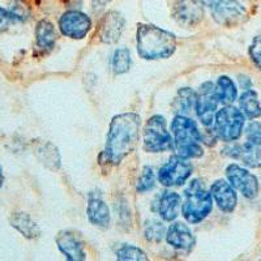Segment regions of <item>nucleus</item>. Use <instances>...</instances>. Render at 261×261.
Listing matches in <instances>:
<instances>
[{
  "mask_svg": "<svg viewBox=\"0 0 261 261\" xmlns=\"http://www.w3.org/2000/svg\"><path fill=\"white\" fill-rule=\"evenodd\" d=\"M141 119L137 114L125 113L114 116L107 132L105 154L110 162H122L136 149L140 139Z\"/></svg>",
  "mask_w": 261,
  "mask_h": 261,
  "instance_id": "1",
  "label": "nucleus"
},
{
  "mask_svg": "<svg viewBox=\"0 0 261 261\" xmlns=\"http://www.w3.org/2000/svg\"><path fill=\"white\" fill-rule=\"evenodd\" d=\"M137 53L146 60L166 59L176 48V38L172 33L154 25L140 24L136 33Z\"/></svg>",
  "mask_w": 261,
  "mask_h": 261,
  "instance_id": "2",
  "label": "nucleus"
},
{
  "mask_svg": "<svg viewBox=\"0 0 261 261\" xmlns=\"http://www.w3.org/2000/svg\"><path fill=\"white\" fill-rule=\"evenodd\" d=\"M175 136V146L183 158H197L204 154L201 148V135L195 122L184 115H176L171 124Z\"/></svg>",
  "mask_w": 261,
  "mask_h": 261,
  "instance_id": "3",
  "label": "nucleus"
},
{
  "mask_svg": "<svg viewBox=\"0 0 261 261\" xmlns=\"http://www.w3.org/2000/svg\"><path fill=\"white\" fill-rule=\"evenodd\" d=\"M183 216L190 223H199L204 221L212 212V193L205 190L200 180H192L184 191Z\"/></svg>",
  "mask_w": 261,
  "mask_h": 261,
  "instance_id": "4",
  "label": "nucleus"
},
{
  "mask_svg": "<svg viewBox=\"0 0 261 261\" xmlns=\"http://www.w3.org/2000/svg\"><path fill=\"white\" fill-rule=\"evenodd\" d=\"M246 139L247 141L242 145L226 149V154L241 160L248 167L261 169V123H249L246 129Z\"/></svg>",
  "mask_w": 261,
  "mask_h": 261,
  "instance_id": "5",
  "label": "nucleus"
},
{
  "mask_svg": "<svg viewBox=\"0 0 261 261\" xmlns=\"http://www.w3.org/2000/svg\"><path fill=\"white\" fill-rule=\"evenodd\" d=\"M244 114L242 110L234 106L226 105L216 114V124L214 130L217 136L223 141H235L241 137L244 127Z\"/></svg>",
  "mask_w": 261,
  "mask_h": 261,
  "instance_id": "6",
  "label": "nucleus"
},
{
  "mask_svg": "<svg viewBox=\"0 0 261 261\" xmlns=\"http://www.w3.org/2000/svg\"><path fill=\"white\" fill-rule=\"evenodd\" d=\"M172 143L165 118L162 115L151 116L144 128V149L149 153H160L172 149Z\"/></svg>",
  "mask_w": 261,
  "mask_h": 261,
  "instance_id": "7",
  "label": "nucleus"
},
{
  "mask_svg": "<svg viewBox=\"0 0 261 261\" xmlns=\"http://www.w3.org/2000/svg\"><path fill=\"white\" fill-rule=\"evenodd\" d=\"M192 174V166L180 155H172L158 171V180L166 187L181 186Z\"/></svg>",
  "mask_w": 261,
  "mask_h": 261,
  "instance_id": "8",
  "label": "nucleus"
},
{
  "mask_svg": "<svg viewBox=\"0 0 261 261\" xmlns=\"http://www.w3.org/2000/svg\"><path fill=\"white\" fill-rule=\"evenodd\" d=\"M212 16L217 24L232 27L247 17V11L238 0H216L212 4Z\"/></svg>",
  "mask_w": 261,
  "mask_h": 261,
  "instance_id": "9",
  "label": "nucleus"
},
{
  "mask_svg": "<svg viewBox=\"0 0 261 261\" xmlns=\"http://www.w3.org/2000/svg\"><path fill=\"white\" fill-rule=\"evenodd\" d=\"M228 181L247 199H255L258 193V180L252 172L239 165H230L226 170Z\"/></svg>",
  "mask_w": 261,
  "mask_h": 261,
  "instance_id": "10",
  "label": "nucleus"
},
{
  "mask_svg": "<svg viewBox=\"0 0 261 261\" xmlns=\"http://www.w3.org/2000/svg\"><path fill=\"white\" fill-rule=\"evenodd\" d=\"M60 32L65 37L73 39H81L89 33L92 28V20L85 13L79 11H68L63 13L59 18Z\"/></svg>",
  "mask_w": 261,
  "mask_h": 261,
  "instance_id": "11",
  "label": "nucleus"
},
{
  "mask_svg": "<svg viewBox=\"0 0 261 261\" xmlns=\"http://www.w3.org/2000/svg\"><path fill=\"white\" fill-rule=\"evenodd\" d=\"M217 103L218 99L214 93L213 84H202L200 86V94L197 95V101H196V110H197V116L205 127H209L213 123Z\"/></svg>",
  "mask_w": 261,
  "mask_h": 261,
  "instance_id": "12",
  "label": "nucleus"
},
{
  "mask_svg": "<svg viewBox=\"0 0 261 261\" xmlns=\"http://www.w3.org/2000/svg\"><path fill=\"white\" fill-rule=\"evenodd\" d=\"M202 6L200 0H179L174 9V17L184 27H195L204 18Z\"/></svg>",
  "mask_w": 261,
  "mask_h": 261,
  "instance_id": "13",
  "label": "nucleus"
},
{
  "mask_svg": "<svg viewBox=\"0 0 261 261\" xmlns=\"http://www.w3.org/2000/svg\"><path fill=\"white\" fill-rule=\"evenodd\" d=\"M58 248L60 252L71 261H81L86 258V253L84 251V243L77 234L64 230L60 231L55 238Z\"/></svg>",
  "mask_w": 261,
  "mask_h": 261,
  "instance_id": "14",
  "label": "nucleus"
},
{
  "mask_svg": "<svg viewBox=\"0 0 261 261\" xmlns=\"http://www.w3.org/2000/svg\"><path fill=\"white\" fill-rule=\"evenodd\" d=\"M124 17L120 13L111 11L107 13L101 21L99 25V39L103 43L113 45L119 41L124 30Z\"/></svg>",
  "mask_w": 261,
  "mask_h": 261,
  "instance_id": "15",
  "label": "nucleus"
},
{
  "mask_svg": "<svg viewBox=\"0 0 261 261\" xmlns=\"http://www.w3.org/2000/svg\"><path fill=\"white\" fill-rule=\"evenodd\" d=\"M166 241L174 248L181 249L186 252H190L196 243L193 232L187 225L181 222H176L170 226L166 234Z\"/></svg>",
  "mask_w": 261,
  "mask_h": 261,
  "instance_id": "16",
  "label": "nucleus"
},
{
  "mask_svg": "<svg viewBox=\"0 0 261 261\" xmlns=\"http://www.w3.org/2000/svg\"><path fill=\"white\" fill-rule=\"evenodd\" d=\"M211 193L221 211L230 213L237 206V192L231 183H227L225 180H217L211 187Z\"/></svg>",
  "mask_w": 261,
  "mask_h": 261,
  "instance_id": "17",
  "label": "nucleus"
},
{
  "mask_svg": "<svg viewBox=\"0 0 261 261\" xmlns=\"http://www.w3.org/2000/svg\"><path fill=\"white\" fill-rule=\"evenodd\" d=\"M86 214L90 222L99 227H107L110 223V212L107 205L102 200L99 193L92 192L88 199V208H86Z\"/></svg>",
  "mask_w": 261,
  "mask_h": 261,
  "instance_id": "18",
  "label": "nucleus"
},
{
  "mask_svg": "<svg viewBox=\"0 0 261 261\" xmlns=\"http://www.w3.org/2000/svg\"><path fill=\"white\" fill-rule=\"evenodd\" d=\"M181 197L176 192H163L158 197L157 212L165 221H174L179 216Z\"/></svg>",
  "mask_w": 261,
  "mask_h": 261,
  "instance_id": "19",
  "label": "nucleus"
},
{
  "mask_svg": "<svg viewBox=\"0 0 261 261\" xmlns=\"http://www.w3.org/2000/svg\"><path fill=\"white\" fill-rule=\"evenodd\" d=\"M9 223L21 235H24L28 239H37L41 235V228H39V226L25 212H15L12 216L9 217Z\"/></svg>",
  "mask_w": 261,
  "mask_h": 261,
  "instance_id": "20",
  "label": "nucleus"
},
{
  "mask_svg": "<svg viewBox=\"0 0 261 261\" xmlns=\"http://www.w3.org/2000/svg\"><path fill=\"white\" fill-rule=\"evenodd\" d=\"M37 46L41 50H51L57 41V32L50 21L42 20L37 24L36 28Z\"/></svg>",
  "mask_w": 261,
  "mask_h": 261,
  "instance_id": "21",
  "label": "nucleus"
},
{
  "mask_svg": "<svg viewBox=\"0 0 261 261\" xmlns=\"http://www.w3.org/2000/svg\"><path fill=\"white\" fill-rule=\"evenodd\" d=\"M239 106L244 116L251 120L261 116V105L258 101V95L255 90L247 89L239 98Z\"/></svg>",
  "mask_w": 261,
  "mask_h": 261,
  "instance_id": "22",
  "label": "nucleus"
},
{
  "mask_svg": "<svg viewBox=\"0 0 261 261\" xmlns=\"http://www.w3.org/2000/svg\"><path fill=\"white\" fill-rule=\"evenodd\" d=\"M214 93H216L218 102L223 105L232 103L238 97L237 86H235L234 81L227 76H222L218 79L216 88H214Z\"/></svg>",
  "mask_w": 261,
  "mask_h": 261,
  "instance_id": "23",
  "label": "nucleus"
},
{
  "mask_svg": "<svg viewBox=\"0 0 261 261\" xmlns=\"http://www.w3.org/2000/svg\"><path fill=\"white\" fill-rule=\"evenodd\" d=\"M36 155L46 167L58 170L60 167V155L58 149L51 143H41L36 148Z\"/></svg>",
  "mask_w": 261,
  "mask_h": 261,
  "instance_id": "24",
  "label": "nucleus"
},
{
  "mask_svg": "<svg viewBox=\"0 0 261 261\" xmlns=\"http://www.w3.org/2000/svg\"><path fill=\"white\" fill-rule=\"evenodd\" d=\"M196 101H197L196 93L192 89H190V88H183V89L179 90L178 97L174 101V110L179 115L190 113L193 106L196 107Z\"/></svg>",
  "mask_w": 261,
  "mask_h": 261,
  "instance_id": "25",
  "label": "nucleus"
},
{
  "mask_svg": "<svg viewBox=\"0 0 261 261\" xmlns=\"http://www.w3.org/2000/svg\"><path fill=\"white\" fill-rule=\"evenodd\" d=\"M144 234H145L146 241L153 242V243H158L163 239L165 234H166V228L160 221L157 220H149L146 221L145 228H144Z\"/></svg>",
  "mask_w": 261,
  "mask_h": 261,
  "instance_id": "26",
  "label": "nucleus"
},
{
  "mask_svg": "<svg viewBox=\"0 0 261 261\" xmlns=\"http://www.w3.org/2000/svg\"><path fill=\"white\" fill-rule=\"evenodd\" d=\"M130 67V53L127 48H118L113 57V69L115 73L122 74Z\"/></svg>",
  "mask_w": 261,
  "mask_h": 261,
  "instance_id": "27",
  "label": "nucleus"
},
{
  "mask_svg": "<svg viewBox=\"0 0 261 261\" xmlns=\"http://www.w3.org/2000/svg\"><path fill=\"white\" fill-rule=\"evenodd\" d=\"M116 258L122 261L148 260L146 255L141 251V249L137 248V247L135 246H130V244H123V246L116 251Z\"/></svg>",
  "mask_w": 261,
  "mask_h": 261,
  "instance_id": "28",
  "label": "nucleus"
},
{
  "mask_svg": "<svg viewBox=\"0 0 261 261\" xmlns=\"http://www.w3.org/2000/svg\"><path fill=\"white\" fill-rule=\"evenodd\" d=\"M155 186V178L154 172L151 167H144L141 175H140L139 181H137V191L139 192H146L150 191L151 188Z\"/></svg>",
  "mask_w": 261,
  "mask_h": 261,
  "instance_id": "29",
  "label": "nucleus"
},
{
  "mask_svg": "<svg viewBox=\"0 0 261 261\" xmlns=\"http://www.w3.org/2000/svg\"><path fill=\"white\" fill-rule=\"evenodd\" d=\"M249 57L255 65L261 71V37H256L249 47Z\"/></svg>",
  "mask_w": 261,
  "mask_h": 261,
  "instance_id": "30",
  "label": "nucleus"
},
{
  "mask_svg": "<svg viewBox=\"0 0 261 261\" xmlns=\"http://www.w3.org/2000/svg\"><path fill=\"white\" fill-rule=\"evenodd\" d=\"M15 22H18V20L11 11L0 8V32L7 30L11 25L15 24Z\"/></svg>",
  "mask_w": 261,
  "mask_h": 261,
  "instance_id": "31",
  "label": "nucleus"
},
{
  "mask_svg": "<svg viewBox=\"0 0 261 261\" xmlns=\"http://www.w3.org/2000/svg\"><path fill=\"white\" fill-rule=\"evenodd\" d=\"M9 11L16 16L18 22H22V21L27 20L28 15H29V11H28L27 6L22 2H16L15 6H12V8L9 9Z\"/></svg>",
  "mask_w": 261,
  "mask_h": 261,
  "instance_id": "32",
  "label": "nucleus"
},
{
  "mask_svg": "<svg viewBox=\"0 0 261 261\" xmlns=\"http://www.w3.org/2000/svg\"><path fill=\"white\" fill-rule=\"evenodd\" d=\"M94 7H105L107 3H110L111 0H92Z\"/></svg>",
  "mask_w": 261,
  "mask_h": 261,
  "instance_id": "33",
  "label": "nucleus"
},
{
  "mask_svg": "<svg viewBox=\"0 0 261 261\" xmlns=\"http://www.w3.org/2000/svg\"><path fill=\"white\" fill-rule=\"evenodd\" d=\"M4 183V175H3V170H2V166H0V190L3 187Z\"/></svg>",
  "mask_w": 261,
  "mask_h": 261,
  "instance_id": "34",
  "label": "nucleus"
},
{
  "mask_svg": "<svg viewBox=\"0 0 261 261\" xmlns=\"http://www.w3.org/2000/svg\"><path fill=\"white\" fill-rule=\"evenodd\" d=\"M202 4H205V6H212V4L216 2V0H200Z\"/></svg>",
  "mask_w": 261,
  "mask_h": 261,
  "instance_id": "35",
  "label": "nucleus"
}]
</instances>
